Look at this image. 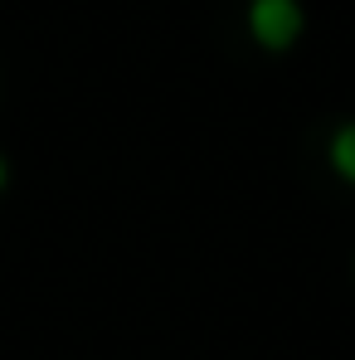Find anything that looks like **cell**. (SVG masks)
I'll return each mask as SVG.
<instances>
[{"instance_id":"6da1fadb","label":"cell","mask_w":355,"mask_h":360,"mask_svg":"<svg viewBox=\"0 0 355 360\" xmlns=\"http://www.w3.org/2000/svg\"><path fill=\"white\" fill-rule=\"evenodd\" d=\"M306 30L302 0H248V34L268 54H288Z\"/></svg>"},{"instance_id":"7a4b0ae2","label":"cell","mask_w":355,"mask_h":360,"mask_svg":"<svg viewBox=\"0 0 355 360\" xmlns=\"http://www.w3.org/2000/svg\"><path fill=\"white\" fill-rule=\"evenodd\" d=\"M326 166H331V176L355 185V117L341 122L336 131H331V141H326Z\"/></svg>"},{"instance_id":"3957f363","label":"cell","mask_w":355,"mask_h":360,"mask_svg":"<svg viewBox=\"0 0 355 360\" xmlns=\"http://www.w3.org/2000/svg\"><path fill=\"white\" fill-rule=\"evenodd\" d=\"M5 185H10V161L0 156V195H5Z\"/></svg>"}]
</instances>
